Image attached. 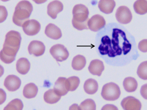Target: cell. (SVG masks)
I'll use <instances>...</instances> for the list:
<instances>
[{
  "label": "cell",
  "instance_id": "cell-8",
  "mask_svg": "<svg viewBox=\"0 0 147 110\" xmlns=\"http://www.w3.org/2000/svg\"><path fill=\"white\" fill-rule=\"evenodd\" d=\"M121 105L124 110H140L141 104L138 99L132 96L123 99Z\"/></svg>",
  "mask_w": 147,
  "mask_h": 110
},
{
  "label": "cell",
  "instance_id": "cell-35",
  "mask_svg": "<svg viewBox=\"0 0 147 110\" xmlns=\"http://www.w3.org/2000/svg\"><path fill=\"white\" fill-rule=\"evenodd\" d=\"M69 110H79V106L76 104H73L70 107Z\"/></svg>",
  "mask_w": 147,
  "mask_h": 110
},
{
  "label": "cell",
  "instance_id": "cell-9",
  "mask_svg": "<svg viewBox=\"0 0 147 110\" xmlns=\"http://www.w3.org/2000/svg\"><path fill=\"white\" fill-rule=\"evenodd\" d=\"M22 27L24 33L29 36H33L36 34L40 28L39 23L33 19L26 21Z\"/></svg>",
  "mask_w": 147,
  "mask_h": 110
},
{
  "label": "cell",
  "instance_id": "cell-25",
  "mask_svg": "<svg viewBox=\"0 0 147 110\" xmlns=\"http://www.w3.org/2000/svg\"><path fill=\"white\" fill-rule=\"evenodd\" d=\"M134 8L137 13L143 15L147 13V0L136 1L134 3Z\"/></svg>",
  "mask_w": 147,
  "mask_h": 110
},
{
  "label": "cell",
  "instance_id": "cell-21",
  "mask_svg": "<svg viewBox=\"0 0 147 110\" xmlns=\"http://www.w3.org/2000/svg\"><path fill=\"white\" fill-rule=\"evenodd\" d=\"M38 91L37 86L34 83H30L26 85L24 87L23 95L26 98H32L36 96Z\"/></svg>",
  "mask_w": 147,
  "mask_h": 110
},
{
  "label": "cell",
  "instance_id": "cell-17",
  "mask_svg": "<svg viewBox=\"0 0 147 110\" xmlns=\"http://www.w3.org/2000/svg\"><path fill=\"white\" fill-rule=\"evenodd\" d=\"M115 5V1L112 0H100L98 4V7L100 10L106 14L111 13Z\"/></svg>",
  "mask_w": 147,
  "mask_h": 110
},
{
  "label": "cell",
  "instance_id": "cell-22",
  "mask_svg": "<svg viewBox=\"0 0 147 110\" xmlns=\"http://www.w3.org/2000/svg\"><path fill=\"white\" fill-rule=\"evenodd\" d=\"M98 84L95 80L90 78L85 82L84 88L85 92L89 94H93L95 93L98 89Z\"/></svg>",
  "mask_w": 147,
  "mask_h": 110
},
{
  "label": "cell",
  "instance_id": "cell-5",
  "mask_svg": "<svg viewBox=\"0 0 147 110\" xmlns=\"http://www.w3.org/2000/svg\"><path fill=\"white\" fill-rule=\"evenodd\" d=\"M72 20L78 22L82 23L88 21L89 11L88 8L82 4L75 5L72 11Z\"/></svg>",
  "mask_w": 147,
  "mask_h": 110
},
{
  "label": "cell",
  "instance_id": "cell-28",
  "mask_svg": "<svg viewBox=\"0 0 147 110\" xmlns=\"http://www.w3.org/2000/svg\"><path fill=\"white\" fill-rule=\"evenodd\" d=\"M79 109V110H96V105L93 100L87 99L82 102Z\"/></svg>",
  "mask_w": 147,
  "mask_h": 110
},
{
  "label": "cell",
  "instance_id": "cell-31",
  "mask_svg": "<svg viewBox=\"0 0 147 110\" xmlns=\"http://www.w3.org/2000/svg\"><path fill=\"white\" fill-rule=\"evenodd\" d=\"M0 22L1 23L6 19L7 15V12L5 7L1 5L0 6Z\"/></svg>",
  "mask_w": 147,
  "mask_h": 110
},
{
  "label": "cell",
  "instance_id": "cell-2",
  "mask_svg": "<svg viewBox=\"0 0 147 110\" xmlns=\"http://www.w3.org/2000/svg\"><path fill=\"white\" fill-rule=\"evenodd\" d=\"M111 40L113 57L121 55L122 51L124 55L127 54L131 50V45L126 38L125 33L121 29H113Z\"/></svg>",
  "mask_w": 147,
  "mask_h": 110
},
{
  "label": "cell",
  "instance_id": "cell-26",
  "mask_svg": "<svg viewBox=\"0 0 147 110\" xmlns=\"http://www.w3.org/2000/svg\"><path fill=\"white\" fill-rule=\"evenodd\" d=\"M79 78L76 76L70 77L66 80V85L67 90L73 91L75 90L78 87L80 83Z\"/></svg>",
  "mask_w": 147,
  "mask_h": 110
},
{
  "label": "cell",
  "instance_id": "cell-10",
  "mask_svg": "<svg viewBox=\"0 0 147 110\" xmlns=\"http://www.w3.org/2000/svg\"><path fill=\"white\" fill-rule=\"evenodd\" d=\"M105 24L104 18L99 15H95L89 19L88 22V28L91 30L96 32L103 28Z\"/></svg>",
  "mask_w": 147,
  "mask_h": 110
},
{
  "label": "cell",
  "instance_id": "cell-4",
  "mask_svg": "<svg viewBox=\"0 0 147 110\" xmlns=\"http://www.w3.org/2000/svg\"><path fill=\"white\" fill-rule=\"evenodd\" d=\"M121 94L119 87L113 82H110L105 85L103 87L101 95L105 100L114 101L117 99Z\"/></svg>",
  "mask_w": 147,
  "mask_h": 110
},
{
  "label": "cell",
  "instance_id": "cell-11",
  "mask_svg": "<svg viewBox=\"0 0 147 110\" xmlns=\"http://www.w3.org/2000/svg\"><path fill=\"white\" fill-rule=\"evenodd\" d=\"M101 41V43L98 48L100 54L102 55L108 54L109 57H113L111 40L109 36H105L103 37Z\"/></svg>",
  "mask_w": 147,
  "mask_h": 110
},
{
  "label": "cell",
  "instance_id": "cell-20",
  "mask_svg": "<svg viewBox=\"0 0 147 110\" xmlns=\"http://www.w3.org/2000/svg\"><path fill=\"white\" fill-rule=\"evenodd\" d=\"M30 67V63L26 58H21L17 62V70L19 73L21 74H26L29 71Z\"/></svg>",
  "mask_w": 147,
  "mask_h": 110
},
{
  "label": "cell",
  "instance_id": "cell-23",
  "mask_svg": "<svg viewBox=\"0 0 147 110\" xmlns=\"http://www.w3.org/2000/svg\"><path fill=\"white\" fill-rule=\"evenodd\" d=\"M123 85L125 89L128 92L134 91L138 87L137 82L136 79L130 77H127L124 79Z\"/></svg>",
  "mask_w": 147,
  "mask_h": 110
},
{
  "label": "cell",
  "instance_id": "cell-18",
  "mask_svg": "<svg viewBox=\"0 0 147 110\" xmlns=\"http://www.w3.org/2000/svg\"><path fill=\"white\" fill-rule=\"evenodd\" d=\"M66 80L65 78L60 77L55 83L54 89L61 96L65 95L68 91L66 85Z\"/></svg>",
  "mask_w": 147,
  "mask_h": 110
},
{
  "label": "cell",
  "instance_id": "cell-27",
  "mask_svg": "<svg viewBox=\"0 0 147 110\" xmlns=\"http://www.w3.org/2000/svg\"><path fill=\"white\" fill-rule=\"evenodd\" d=\"M23 107L22 101L20 99H16L10 101L3 110H22Z\"/></svg>",
  "mask_w": 147,
  "mask_h": 110
},
{
  "label": "cell",
  "instance_id": "cell-7",
  "mask_svg": "<svg viewBox=\"0 0 147 110\" xmlns=\"http://www.w3.org/2000/svg\"><path fill=\"white\" fill-rule=\"evenodd\" d=\"M117 20L122 24L129 23L132 19V15L129 9L126 6H122L117 9L115 14Z\"/></svg>",
  "mask_w": 147,
  "mask_h": 110
},
{
  "label": "cell",
  "instance_id": "cell-19",
  "mask_svg": "<svg viewBox=\"0 0 147 110\" xmlns=\"http://www.w3.org/2000/svg\"><path fill=\"white\" fill-rule=\"evenodd\" d=\"M61 96L54 89H49L46 91L44 95L45 101L49 104H54L57 102L60 99Z\"/></svg>",
  "mask_w": 147,
  "mask_h": 110
},
{
  "label": "cell",
  "instance_id": "cell-32",
  "mask_svg": "<svg viewBox=\"0 0 147 110\" xmlns=\"http://www.w3.org/2000/svg\"><path fill=\"white\" fill-rule=\"evenodd\" d=\"M138 48L140 50L143 52H147V39H144L139 43Z\"/></svg>",
  "mask_w": 147,
  "mask_h": 110
},
{
  "label": "cell",
  "instance_id": "cell-15",
  "mask_svg": "<svg viewBox=\"0 0 147 110\" xmlns=\"http://www.w3.org/2000/svg\"><path fill=\"white\" fill-rule=\"evenodd\" d=\"M45 33L48 37L53 39L60 38L62 36L60 29L54 24L50 23L46 27Z\"/></svg>",
  "mask_w": 147,
  "mask_h": 110
},
{
  "label": "cell",
  "instance_id": "cell-16",
  "mask_svg": "<svg viewBox=\"0 0 147 110\" xmlns=\"http://www.w3.org/2000/svg\"><path fill=\"white\" fill-rule=\"evenodd\" d=\"M88 68L91 73L99 76L104 70V67L102 61L96 59L91 62Z\"/></svg>",
  "mask_w": 147,
  "mask_h": 110
},
{
  "label": "cell",
  "instance_id": "cell-33",
  "mask_svg": "<svg viewBox=\"0 0 147 110\" xmlns=\"http://www.w3.org/2000/svg\"><path fill=\"white\" fill-rule=\"evenodd\" d=\"M140 92L142 96L144 99H147V84L142 86Z\"/></svg>",
  "mask_w": 147,
  "mask_h": 110
},
{
  "label": "cell",
  "instance_id": "cell-36",
  "mask_svg": "<svg viewBox=\"0 0 147 110\" xmlns=\"http://www.w3.org/2000/svg\"><path fill=\"white\" fill-rule=\"evenodd\" d=\"M46 1H34L36 3H43V2Z\"/></svg>",
  "mask_w": 147,
  "mask_h": 110
},
{
  "label": "cell",
  "instance_id": "cell-30",
  "mask_svg": "<svg viewBox=\"0 0 147 110\" xmlns=\"http://www.w3.org/2000/svg\"><path fill=\"white\" fill-rule=\"evenodd\" d=\"M88 21L85 22L80 23L78 22L72 20V23L73 26L76 29L79 30H82L88 28Z\"/></svg>",
  "mask_w": 147,
  "mask_h": 110
},
{
  "label": "cell",
  "instance_id": "cell-12",
  "mask_svg": "<svg viewBox=\"0 0 147 110\" xmlns=\"http://www.w3.org/2000/svg\"><path fill=\"white\" fill-rule=\"evenodd\" d=\"M21 81L17 76L11 75L7 76L5 80L4 85L9 91H14L18 89L20 87Z\"/></svg>",
  "mask_w": 147,
  "mask_h": 110
},
{
  "label": "cell",
  "instance_id": "cell-1",
  "mask_svg": "<svg viewBox=\"0 0 147 110\" xmlns=\"http://www.w3.org/2000/svg\"><path fill=\"white\" fill-rule=\"evenodd\" d=\"M21 40L20 34L18 32L11 30L6 34L3 49L0 53V58L3 62L9 64L14 60Z\"/></svg>",
  "mask_w": 147,
  "mask_h": 110
},
{
  "label": "cell",
  "instance_id": "cell-13",
  "mask_svg": "<svg viewBox=\"0 0 147 110\" xmlns=\"http://www.w3.org/2000/svg\"><path fill=\"white\" fill-rule=\"evenodd\" d=\"M28 50L29 53L38 56L43 54L45 51V47L42 42L37 40L32 41L29 44Z\"/></svg>",
  "mask_w": 147,
  "mask_h": 110
},
{
  "label": "cell",
  "instance_id": "cell-24",
  "mask_svg": "<svg viewBox=\"0 0 147 110\" xmlns=\"http://www.w3.org/2000/svg\"><path fill=\"white\" fill-rule=\"evenodd\" d=\"M86 63L85 58L81 55H78L73 59L72 66L74 69L76 70H80L85 66Z\"/></svg>",
  "mask_w": 147,
  "mask_h": 110
},
{
  "label": "cell",
  "instance_id": "cell-3",
  "mask_svg": "<svg viewBox=\"0 0 147 110\" xmlns=\"http://www.w3.org/2000/svg\"><path fill=\"white\" fill-rule=\"evenodd\" d=\"M32 10V6L29 1L23 0L19 2L15 8L12 18L13 22L18 26H22L29 20Z\"/></svg>",
  "mask_w": 147,
  "mask_h": 110
},
{
  "label": "cell",
  "instance_id": "cell-6",
  "mask_svg": "<svg viewBox=\"0 0 147 110\" xmlns=\"http://www.w3.org/2000/svg\"><path fill=\"white\" fill-rule=\"evenodd\" d=\"M50 52L57 61L59 62L66 60L69 55L66 48L63 45L59 44L52 46L50 49Z\"/></svg>",
  "mask_w": 147,
  "mask_h": 110
},
{
  "label": "cell",
  "instance_id": "cell-14",
  "mask_svg": "<svg viewBox=\"0 0 147 110\" xmlns=\"http://www.w3.org/2000/svg\"><path fill=\"white\" fill-rule=\"evenodd\" d=\"M63 8V5L60 1H53L48 5L47 13L52 18L54 19L57 17V14L61 11Z\"/></svg>",
  "mask_w": 147,
  "mask_h": 110
},
{
  "label": "cell",
  "instance_id": "cell-34",
  "mask_svg": "<svg viewBox=\"0 0 147 110\" xmlns=\"http://www.w3.org/2000/svg\"><path fill=\"white\" fill-rule=\"evenodd\" d=\"M101 110H118L117 107L114 105L107 104L102 107Z\"/></svg>",
  "mask_w": 147,
  "mask_h": 110
},
{
  "label": "cell",
  "instance_id": "cell-29",
  "mask_svg": "<svg viewBox=\"0 0 147 110\" xmlns=\"http://www.w3.org/2000/svg\"><path fill=\"white\" fill-rule=\"evenodd\" d=\"M137 73L140 78L144 80H147V61L141 63L138 67Z\"/></svg>",
  "mask_w": 147,
  "mask_h": 110
}]
</instances>
